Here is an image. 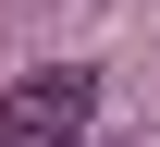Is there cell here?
I'll return each mask as SVG.
<instances>
[{"label":"cell","mask_w":160,"mask_h":147,"mask_svg":"<svg viewBox=\"0 0 160 147\" xmlns=\"http://www.w3.org/2000/svg\"><path fill=\"white\" fill-rule=\"evenodd\" d=\"M86 110H99V74H86V62H37V74L0 86V135H12V147H74Z\"/></svg>","instance_id":"obj_1"}]
</instances>
